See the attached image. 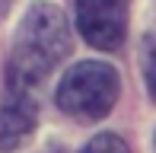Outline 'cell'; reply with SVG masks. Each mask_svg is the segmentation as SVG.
<instances>
[{
    "instance_id": "obj_7",
    "label": "cell",
    "mask_w": 156,
    "mask_h": 153,
    "mask_svg": "<svg viewBox=\"0 0 156 153\" xmlns=\"http://www.w3.org/2000/svg\"><path fill=\"white\" fill-rule=\"evenodd\" d=\"M6 6H10V0H0V16L6 13Z\"/></svg>"
},
{
    "instance_id": "obj_4",
    "label": "cell",
    "mask_w": 156,
    "mask_h": 153,
    "mask_svg": "<svg viewBox=\"0 0 156 153\" xmlns=\"http://www.w3.org/2000/svg\"><path fill=\"white\" fill-rule=\"evenodd\" d=\"M35 124H38V102L32 89L6 86V96L0 102V153L19 150L35 134Z\"/></svg>"
},
{
    "instance_id": "obj_2",
    "label": "cell",
    "mask_w": 156,
    "mask_h": 153,
    "mask_svg": "<svg viewBox=\"0 0 156 153\" xmlns=\"http://www.w3.org/2000/svg\"><path fill=\"white\" fill-rule=\"evenodd\" d=\"M118 89L121 83L115 67L102 61H80L64 73L58 86V105L76 121H99L118 102Z\"/></svg>"
},
{
    "instance_id": "obj_1",
    "label": "cell",
    "mask_w": 156,
    "mask_h": 153,
    "mask_svg": "<svg viewBox=\"0 0 156 153\" xmlns=\"http://www.w3.org/2000/svg\"><path fill=\"white\" fill-rule=\"evenodd\" d=\"M70 51L67 19L54 3H32L13 38L10 83L16 89H35Z\"/></svg>"
},
{
    "instance_id": "obj_6",
    "label": "cell",
    "mask_w": 156,
    "mask_h": 153,
    "mask_svg": "<svg viewBox=\"0 0 156 153\" xmlns=\"http://www.w3.org/2000/svg\"><path fill=\"white\" fill-rule=\"evenodd\" d=\"M144 80H147L150 96L156 99V35H150L144 45Z\"/></svg>"
},
{
    "instance_id": "obj_5",
    "label": "cell",
    "mask_w": 156,
    "mask_h": 153,
    "mask_svg": "<svg viewBox=\"0 0 156 153\" xmlns=\"http://www.w3.org/2000/svg\"><path fill=\"white\" fill-rule=\"evenodd\" d=\"M80 153H131V150L118 134H96Z\"/></svg>"
},
{
    "instance_id": "obj_3",
    "label": "cell",
    "mask_w": 156,
    "mask_h": 153,
    "mask_svg": "<svg viewBox=\"0 0 156 153\" xmlns=\"http://www.w3.org/2000/svg\"><path fill=\"white\" fill-rule=\"evenodd\" d=\"M131 0H76V29L99 51H115L127 35Z\"/></svg>"
}]
</instances>
